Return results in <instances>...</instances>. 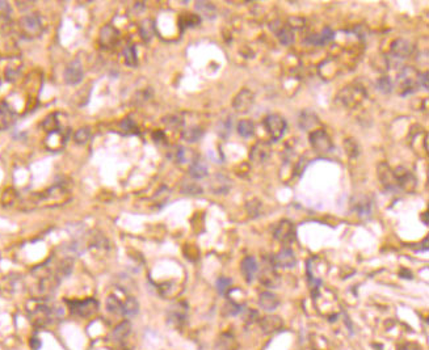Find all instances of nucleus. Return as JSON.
Wrapping results in <instances>:
<instances>
[{"label":"nucleus","instance_id":"nucleus-1","mask_svg":"<svg viewBox=\"0 0 429 350\" xmlns=\"http://www.w3.org/2000/svg\"><path fill=\"white\" fill-rule=\"evenodd\" d=\"M28 313L32 324L37 328L47 327L58 317V311L43 303H35L33 307H29Z\"/></svg>","mask_w":429,"mask_h":350},{"label":"nucleus","instance_id":"nucleus-2","mask_svg":"<svg viewBox=\"0 0 429 350\" xmlns=\"http://www.w3.org/2000/svg\"><path fill=\"white\" fill-rule=\"evenodd\" d=\"M70 312L78 317H91L99 310V303L93 298L84 301H67Z\"/></svg>","mask_w":429,"mask_h":350},{"label":"nucleus","instance_id":"nucleus-3","mask_svg":"<svg viewBox=\"0 0 429 350\" xmlns=\"http://www.w3.org/2000/svg\"><path fill=\"white\" fill-rule=\"evenodd\" d=\"M19 25L23 35H25L27 37H31V39L41 36L43 31L42 21H41V17L37 13H29V15L23 16L20 19Z\"/></svg>","mask_w":429,"mask_h":350},{"label":"nucleus","instance_id":"nucleus-4","mask_svg":"<svg viewBox=\"0 0 429 350\" xmlns=\"http://www.w3.org/2000/svg\"><path fill=\"white\" fill-rule=\"evenodd\" d=\"M264 126L273 141H280L286 133L287 123L285 118L280 115H269L264 119Z\"/></svg>","mask_w":429,"mask_h":350},{"label":"nucleus","instance_id":"nucleus-5","mask_svg":"<svg viewBox=\"0 0 429 350\" xmlns=\"http://www.w3.org/2000/svg\"><path fill=\"white\" fill-rule=\"evenodd\" d=\"M168 323L175 328H181L188 317V306L184 302H177L169 307L167 312Z\"/></svg>","mask_w":429,"mask_h":350},{"label":"nucleus","instance_id":"nucleus-6","mask_svg":"<svg viewBox=\"0 0 429 350\" xmlns=\"http://www.w3.org/2000/svg\"><path fill=\"white\" fill-rule=\"evenodd\" d=\"M310 143L318 154H328L332 151V141L324 130H315L310 134Z\"/></svg>","mask_w":429,"mask_h":350},{"label":"nucleus","instance_id":"nucleus-7","mask_svg":"<svg viewBox=\"0 0 429 350\" xmlns=\"http://www.w3.org/2000/svg\"><path fill=\"white\" fill-rule=\"evenodd\" d=\"M377 175L380 179L381 184L386 191L395 192L398 191V185H396V180H395L394 171L391 169L390 165L387 163H381L377 168Z\"/></svg>","mask_w":429,"mask_h":350},{"label":"nucleus","instance_id":"nucleus-8","mask_svg":"<svg viewBox=\"0 0 429 350\" xmlns=\"http://www.w3.org/2000/svg\"><path fill=\"white\" fill-rule=\"evenodd\" d=\"M253 103H255V95L249 89H241L238 95L234 97L233 101V108L238 113H247L249 109L252 108Z\"/></svg>","mask_w":429,"mask_h":350},{"label":"nucleus","instance_id":"nucleus-9","mask_svg":"<svg viewBox=\"0 0 429 350\" xmlns=\"http://www.w3.org/2000/svg\"><path fill=\"white\" fill-rule=\"evenodd\" d=\"M274 237L285 245L293 243L295 239L294 225L290 221H281L274 229Z\"/></svg>","mask_w":429,"mask_h":350},{"label":"nucleus","instance_id":"nucleus-10","mask_svg":"<svg viewBox=\"0 0 429 350\" xmlns=\"http://www.w3.org/2000/svg\"><path fill=\"white\" fill-rule=\"evenodd\" d=\"M395 180H396V185H398V189H402V191L411 192L414 191L415 185H416V179L415 176L411 173V171L406 169V168L399 167L394 171Z\"/></svg>","mask_w":429,"mask_h":350},{"label":"nucleus","instance_id":"nucleus-11","mask_svg":"<svg viewBox=\"0 0 429 350\" xmlns=\"http://www.w3.org/2000/svg\"><path fill=\"white\" fill-rule=\"evenodd\" d=\"M84 77V71H83V67H81V63L79 59H75L70 63L65 70V74H63V78H65V81L69 85H77L83 80Z\"/></svg>","mask_w":429,"mask_h":350},{"label":"nucleus","instance_id":"nucleus-12","mask_svg":"<svg viewBox=\"0 0 429 350\" xmlns=\"http://www.w3.org/2000/svg\"><path fill=\"white\" fill-rule=\"evenodd\" d=\"M414 53V45L410 41L403 39H395L391 43V55L398 59H406Z\"/></svg>","mask_w":429,"mask_h":350},{"label":"nucleus","instance_id":"nucleus-13","mask_svg":"<svg viewBox=\"0 0 429 350\" xmlns=\"http://www.w3.org/2000/svg\"><path fill=\"white\" fill-rule=\"evenodd\" d=\"M284 327V321L280 316L268 315L260 320V329L265 335H272L274 332H278Z\"/></svg>","mask_w":429,"mask_h":350},{"label":"nucleus","instance_id":"nucleus-14","mask_svg":"<svg viewBox=\"0 0 429 350\" xmlns=\"http://www.w3.org/2000/svg\"><path fill=\"white\" fill-rule=\"evenodd\" d=\"M119 39V33L113 25H105L100 31V43L104 47H115Z\"/></svg>","mask_w":429,"mask_h":350},{"label":"nucleus","instance_id":"nucleus-15","mask_svg":"<svg viewBox=\"0 0 429 350\" xmlns=\"http://www.w3.org/2000/svg\"><path fill=\"white\" fill-rule=\"evenodd\" d=\"M240 271L243 277H244L245 282L247 283H251V282L255 279L256 277L257 272H259V267H257L256 260L253 259L252 256H247L243 259L240 264Z\"/></svg>","mask_w":429,"mask_h":350},{"label":"nucleus","instance_id":"nucleus-16","mask_svg":"<svg viewBox=\"0 0 429 350\" xmlns=\"http://www.w3.org/2000/svg\"><path fill=\"white\" fill-rule=\"evenodd\" d=\"M273 259H274L276 267L290 269V268H294L295 265V255L290 248H282Z\"/></svg>","mask_w":429,"mask_h":350},{"label":"nucleus","instance_id":"nucleus-17","mask_svg":"<svg viewBox=\"0 0 429 350\" xmlns=\"http://www.w3.org/2000/svg\"><path fill=\"white\" fill-rule=\"evenodd\" d=\"M214 350H239L238 340L231 333H222L215 340Z\"/></svg>","mask_w":429,"mask_h":350},{"label":"nucleus","instance_id":"nucleus-18","mask_svg":"<svg viewBox=\"0 0 429 350\" xmlns=\"http://www.w3.org/2000/svg\"><path fill=\"white\" fill-rule=\"evenodd\" d=\"M259 306L264 311H274V310L280 306V299L277 297L276 294L271 293V291H264V293L260 294V298H259Z\"/></svg>","mask_w":429,"mask_h":350},{"label":"nucleus","instance_id":"nucleus-19","mask_svg":"<svg viewBox=\"0 0 429 350\" xmlns=\"http://www.w3.org/2000/svg\"><path fill=\"white\" fill-rule=\"evenodd\" d=\"M15 122V113L7 103L0 104V130L9 129Z\"/></svg>","mask_w":429,"mask_h":350},{"label":"nucleus","instance_id":"nucleus-20","mask_svg":"<svg viewBox=\"0 0 429 350\" xmlns=\"http://www.w3.org/2000/svg\"><path fill=\"white\" fill-rule=\"evenodd\" d=\"M334 31L331 29V28H324L322 31V33H319V35H311L309 36L306 39L307 43H310V45H314V46H322L324 45V43H327V42H330L334 39Z\"/></svg>","mask_w":429,"mask_h":350},{"label":"nucleus","instance_id":"nucleus-21","mask_svg":"<svg viewBox=\"0 0 429 350\" xmlns=\"http://www.w3.org/2000/svg\"><path fill=\"white\" fill-rule=\"evenodd\" d=\"M269 146L265 143V142H259L256 145L253 146L252 150H251V159L255 161V163H264L265 160L268 159L269 156Z\"/></svg>","mask_w":429,"mask_h":350},{"label":"nucleus","instance_id":"nucleus-22","mask_svg":"<svg viewBox=\"0 0 429 350\" xmlns=\"http://www.w3.org/2000/svg\"><path fill=\"white\" fill-rule=\"evenodd\" d=\"M260 281L261 283H263L264 286H267V287H276V286L278 285L280 277H278V274H277L276 271H274L273 264L272 265H268V267L265 268L264 271L261 272Z\"/></svg>","mask_w":429,"mask_h":350},{"label":"nucleus","instance_id":"nucleus-23","mask_svg":"<svg viewBox=\"0 0 429 350\" xmlns=\"http://www.w3.org/2000/svg\"><path fill=\"white\" fill-rule=\"evenodd\" d=\"M131 332V324L129 320H123L119 324H117L115 327V329L112 331V340L116 341V343H119V341H123L126 339L127 336L130 335Z\"/></svg>","mask_w":429,"mask_h":350},{"label":"nucleus","instance_id":"nucleus-24","mask_svg":"<svg viewBox=\"0 0 429 350\" xmlns=\"http://www.w3.org/2000/svg\"><path fill=\"white\" fill-rule=\"evenodd\" d=\"M210 188L215 194H226L227 192L230 191V181L225 176L215 175L210 184Z\"/></svg>","mask_w":429,"mask_h":350},{"label":"nucleus","instance_id":"nucleus-25","mask_svg":"<svg viewBox=\"0 0 429 350\" xmlns=\"http://www.w3.org/2000/svg\"><path fill=\"white\" fill-rule=\"evenodd\" d=\"M361 97V89H356V88H345L344 91L340 93V100L347 105V107H353L354 104Z\"/></svg>","mask_w":429,"mask_h":350},{"label":"nucleus","instance_id":"nucleus-26","mask_svg":"<svg viewBox=\"0 0 429 350\" xmlns=\"http://www.w3.org/2000/svg\"><path fill=\"white\" fill-rule=\"evenodd\" d=\"M195 11L209 20H213L217 17V8H215L214 4L209 3V1H197L195 3Z\"/></svg>","mask_w":429,"mask_h":350},{"label":"nucleus","instance_id":"nucleus-27","mask_svg":"<svg viewBox=\"0 0 429 350\" xmlns=\"http://www.w3.org/2000/svg\"><path fill=\"white\" fill-rule=\"evenodd\" d=\"M189 175L193 179H203L207 175V165L203 160H193L189 167Z\"/></svg>","mask_w":429,"mask_h":350},{"label":"nucleus","instance_id":"nucleus-28","mask_svg":"<svg viewBox=\"0 0 429 350\" xmlns=\"http://www.w3.org/2000/svg\"><path fill=\"white\" fill-rule=\"evenodd\" d=\"M354 211L360 218H368L372 214V202L368 198H361L354 203Z\"/></svg>","mask_w":429,"mask_h":350},{"label":"nucleus","instance_id":"nucleus-29","mask_svg":"<svg viewBox=\"0 0 429 350\" xmlns=\"http://www.w3.org/2000/svg\"><path fill=\"white\" fill-rule=\"evenodd\" d=\"M139 303L138 301L133 297H129L126 301L122 303V316L126 317H133L138 313Z\"/></svg>","mask_w":429,"mask_h":350},{"label":"nucleus","instance_id":"nucleus-30","mask_svg":"<svg viewBox=\"0 0 429 350\" xmlns=\"http://www.w3.org/2000/svg\"><path fill=\"white\" fill-rule=\"evenodd\" d=\"M277 37L280 39V42L285 46H290L293 42H294V32L291 31L289 27H285V25H281L280 29L276 31Z\"/></svg>","mask_w":429,"mask_h":350},{"label":"nucleus","instance_id":"nucleus-31","mask_svg":"<svg viewBox=\"0 0 429 350\" xmlns=\"http://www.w3.org/2000/svg\"><path fill=\"white\" fill-rule=\"evenodd\" d=\"M201 21L197 15H193V13H184V15L180 16L179 19V24H180L181 31H184L185 28H193L197 27Z\"/></svg>","mask_w":429,"mask_h":350},{"label":"nucleus","instance_id":"nucleus-32","mask_svg":"<svg viewBox=\"0 0 429 350\" xmlns=\"http://www.w3.org/2000/svg\"><path fill=\"white\" fill-rule=\"evenodd\" d=\"M203 135V130L201 127H189V129L184 130L183 131V138L184 141L189 142V143H195V142H198Z\"/></svg>","mask_w":429,"mask_h":350},{"label":"nucleus","instance_id":"nucleus-33","mask_svg":"<svg viewBox=\"0 0 429 350\" xmlns=\"http://www.w3.org/2000/svg\"><path fill=\"white\" fill-rule=\"evenodd\" d=\"M123 58H125V63L129 67H135L138 63V58H137V51H135L134 45H127L123 49Z\"/></svg>","mask_w":429,"mask_h":350},{"label":"nucleus","instance_id":"nucleus-34","mask_svg":"<svg viewBox=\"0 0 429 350\" xmlns=\"http://www.w3.org/2000/svg\"><path fill=\"white\" fill-rule=\"evenodd\" d=\"M344 147H345V153H347V155H348L349 157L354 159V157H357V156L360 155V145H358V142H357L356 139H353V138L345 139Z\"/></svg>","mask_w":429,"mask_h":350},{"label":"nucleus","instance_id":"nucleus-35","mask_svg":"<svg viewBox=\"0 0 429 350\" xmlns=\"http://www.w3.org/2000/svg\"><path fill=\"white\" fill-rule=\"evenodd\" d=\"M107 309L115 315H122V302L116 295H111L107 298Z\"/></svg>","mask_w":429,"mask_h":350},{"label":"nucleus","instance_id":"nucleus-36","mask_svg":"<svg viewBox=\"0 0 429 350\" xmlns=\"http://www.w3.org/2000/svg\"><path fill=\"white\" fill-rule=\"evenodd\" d=\"M253 131H255V126H253L252 121H249V119H241L238 123V133L240 134L241 137H252Z\"/></svg>","mask_w":429,"mask_h":350},{"label":"nucleus","instance_id":"nucleus-37","mask_svg":"<svg viewBox=\"0 0 429 350\" xmlns=\"http://www.w3.org/2000/svg\"><path fill=\"white\" fill-rule=\"evenodd\" d=\"M139 31H141L142 39H145L146 42H149L150 39L154 37V23L151 21V20H145V21H142V24H141Z\"/></svg>","mask_w":429,"mask_h":350},{"label":"nucleus","instance_id":"nucleus-38","mask_svg":"<svg viewBox=\"0 0 429 350\" xmlns=\"http://www.w3.org/2000/svg\"><path fill=\"white\" fill-rule=\"evenodd\" d=\"M89 138H91V130H89V127H81L74 135V141L77 142L78 145H84V143H87L89 141Z\"/></svg>","mask_w":429,"mask_h":350},{"label":"nucleus","instance_id":"nucleus-39","mask_svg":"<svg viewBox=\"0 0 429 350\" xmlns=\"http://www.w3.org/2000/svg\"><path fill=\"white\" fill-rule=\"evenodd\" d=\"M215 286H217V291H218L221 295H226L227 291L230 290L231 279L230 278H226V277H219L218 279H217V283H215Z\"/></svg>","mask_w":429,"mask_h":350},{"label":"nucleus","instance_id":"nucleus-40","mask_svg":"<svg viewBox=\"0 0 429 350\" xmlns=\"http://www.w3.org/2000/svg\"><path fill=\"white\" fill-rule=\"evenodd\" d=\"M377 87H378V89H380L381 92H383V93H390V92L392 91L394 85H392V80H391L390 78L382 77L380 80H378Z\"/></svg>","mask_w":429,"mask_h":350},{"label":"nucleus","instance_id":"nucleus-41","mask_svg":"<svg viewBox=\"0 0 429 350\" xmlns=\"http://www.w3.org/2000/svg\"><path fill=\"white\" fill-rule=\"evenodd\" d=\"M231 127H233V121H231L230 118H227V119H223V121H221L219 122V127H218L219 135L223 138L229 137V134H230V131H231Z\"/></svg>","mask_w":429,"mask_h":350},{"label":"nucleus","instance_id":"nucleus-42","mask_svg":"<svg viewBox=\"0 0 429 350\" xmlns=\"http://www.w3.org/2000/svg\"><path fill=\"white\" fill-rule=\"evenodd\" d=\"M121 129L123 130V133L126 134H138V127L135 126V123L131 119L126 118L123 119L122 123H121Z\"/></svg>","mask_w":429,"mask_h":350},{"label":"nucleus","instance_id":"nucleus-43","mask_svg":"<svg viewBox=\"0 0 429 350\" xmlns=\"http://www.w3.org/2000/svg\"><path fill=\"white\" fill-rule=\"evenodd\" d=\"M181 191H183L184 194H201V193H202V189H201L197 184H192V183L185 184Z\"/></svg>","mask_w":429,"mask_h":350},{"label":"nucleus","instance_id":"nucleus-44","mask_svg":"<svg viewBox=\"0 0 429 350\" xmlns=\"http://www.w3.org/2000/svg\"><path fill=\"white\" fill-rule=\"evenodd\" d=\"M240 311H241V307L239 305H236L235 302H227L226 306H225V313L229 316L238 315Z\"/></svg>","mask_w":429,"mask_h":350},{"label":"nucleus","instance_id":"nucleus-45","mask_svg":"<svg viewBox=\"0 0 429 350\" xmlns=\"http://www.w3.org/2000/svg\"><path fill=\"white\" fill-rule=\"evenodd\" d=\"M260 203L257 201H253V202H249L248 205H247V209H248V213L252 215V217H257L259 215V213H260Z\"/></svg>","mask_w":429,"mask_h":350},{"label":"nucleus","instance_id":"nucleus-46","mask_svg":"<svg viewBox=\"0 0 429 350\" xmlns=\"http://www.w3.org/2000/svg\"><path fill=\"white\" fill-rule=\"evenodd\" d=\"M165 123L171 127V129H177V127H180L181 125H183V121H181L180 118L177 117H168L167 119H165Z\"/></svg>","mask_w":429,"mask_h":350},{"label":"nucleus","instance_id":"nucleus-47","mask_svg":"<svg viewBox=\"0 0 429 350\" xmlns=\"http://www.w3.org/2000/svg\"><path fill=\"white\" fill-rule=\"evenodd\" d=\"M419 85L424 89H428V73H424L423 75H419Z\"/></svg>","mask_w":429,"mask_h":350},{"label":"nucleus","instance_id":"nucleus-48","mask_svg":"<svg viewBox=\"0 0 429 350\" xmlns=\"http://www.w3.org/2000/svg\"><path fill=\"white\" fill-rule=\"evenodd\" d=\"M153 139L156 142V143H160V142L165 141L164 133H163V131H160V130H157V131H155V133L153 134Z\"/></svg>","mask_w":429,"mask_h":350},{"label":"nucleus","instance_id":"nucleus-49","mask_svg":"<svg viewBox=\"0 0 429 350\" xmlns=\"http://www.w3.org/2000/svg\"><path fill=\"white\" fill-rule=\"evenodd\" d=\"M31 347L33 350H39L41 348V341L39 339H32L31 340Z\"/></svg>","mask_w":429,"mask_h":350},{"label":"nucleus","instance_id":"nucleus-50","mask_svg":"<svg viewBox=\"0 0 429 350\" xmlns=\"http://www.w3.org/2000/svg\"><path fill=\"white\" fill-rule=\"evenodd\" d=\"M427 217H428V213H424L423 214V221H424V223H428V221H427Z\"/></svg>","mask_w":429,"mask_h":350}]
</instances>
